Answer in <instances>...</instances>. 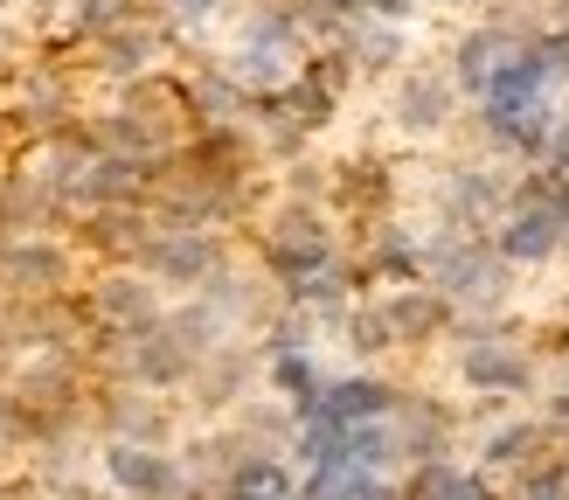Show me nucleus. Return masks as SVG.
I'll use <instances>...</instances> for the list:
<instances>
[{
  "label": "nucleus",
  "instance_id": "39448f33",
  "mask_svg": "<svg viewBox=\"0 0 569 500\" xmlns=\"http://www.w3.org/2000/svg\"><path fill=\"white\" fill-rule=\"evenodd\" d=\"M104 320H132V327H153V286L147 278H104Z\"/></svg>",
  "mask_w": 569,
  "mask_h": 500
},
{
  "label": "nucleus",
  "instance_id": "20e7f679",
  "mask_svg": "<svg viewBox=\"0 0 569 500\" xmlns=\"http://www.w3.org/2000/svg\"><path fill=\"white\" fill-rule=\"evenodd\" d=\"M147 264H153L160 278H202V271L216 264V243H209V237H153V243H147Z\"/></svg>",
  "mask_w": 569,
  "mask_h": 500
},
{
  "label": "nucleus",
  "instance_id": "1a4fd4ad",
  "mask_svg": "<svg viewBox=\"0 0 569 500\" xmlns=\"http://www.w3.org/2000/svg\"><path fill=\"white\" fill-rule=\"evenodd\" d=\"M466 376L472 382H521V361H507V354H466Z\"/></svg>",
  "mask_w": 569,
  "mask_h": 500
},
{
  "label": "nucleus",
  "instance_id": "9d476101",
  "mask_svg": "<svg viewBox=\"0 0 569 500\" xmlns=\"http://www.w3.org/2000/svg\"><path fill=\"white\" fill-rule=\"evenodd\" d=\"M167 8H174L181 21H209V8H216V0H167Z\"/></svg>",
  "mask_w": 569,
  "mask_h": 500
},
{
  "label": "nucleus",
  "instance_id": "423d86ee",
  "mask_svg": "<svg viewBox=\"0 0 569 500\" xmlns=\"http://www.w3.org/2000/svg\"><path fill=\"white\" fill-rule=\"evenodd\" d=\"M8 271L21 278V286H56V278H63V258L42 250V243H21V250H8Z\"/></svg>",
  "mask_w": 569,
  "mask_h": 500
},
{
  "label": "nucleus",
  "instance_id": "0eeeda50",
  "mask_svg": "<svg viewBox=\"0 0 569 500\" xmlns=\"http://www.w3.org/2000/svg\"><path fill=\"white\" fill-rule=\"evenodd\" d=\"M403 119L410 126H438L445 119V91H438V83H423V77L403 83Z\"/></svg>",
  "mask_w": 569,
  "mask_h": 500
},
{
  "label": "nucleus",
  "instance_id": "f257e3e1",
  "mask_svg": "<svg viewBox=\"0 0 569 500\" xmlns=\"http://www.w3.org/2000/svg\"><path fill=\"white\" fill-rule=\"evenodd\" d=\"M104 472H111V487L132 493V500H174L181 493V466L167 452H153V444H111Z\"/></svg>",
  "mask_w": 569,
  "mask_h": 500
},
{
  "label": "nucleus",
  "instance_id": "f03ea898",
  "mask_svg": "<svg viewBox=\"0 0 569 500\" xmlns=\"http://www.w3.org/2000/svg\"><path fill=\"white\" fill-rule=\"evenodd\" d=\"M222 500H299V487H292V472H284L278 459L250 452V459L230 466V480H222Z\"/></svg>",
  "mask_w": 569,
  "mask_h": 500
},
{
  "label": "nucleus",
  "instance_id": "6e6552de",
  "mask_svg": "<svg viewBox=\"0 0 569 500\" xmlns=\"http://www.w3.org/2000/svg\"><path fill=\"white\" fill-rule=\"evenodd\" d=\"M549 237H556V222H549V216H521L515 230H507V250H515V258H542Z\"/></svg>",
  "mask_w": 569,
  "mask_h": 500
},
{
  "label": "nucleus",
  "instance_id": "9b49d317",
  "mask_svg": "<svg viewBox=\"0 0 569 500\" xmlns=\"http://www.w3.org/2000/svg\"><path fill=\"white\" fill-rule=\"evenodd\" d=\"M368 8H376V14H403L410 0H368Z\"/></svg>",
  "mask_w": 569,
  "mask_h": 500
},
{
  "label": "nucleus",
  "instance_id": "7ed1b4c3",
  "mask_svg": "<svg viewBox=\"0 0 569 500\" xmlns=\"http://www.w3.org/2000/svg\"><path fill=\"white\" fill-rule=\"evenodd\" d=\"M403 500H493V487L479 480V472H466V466L423 459V466L410 472V493H403Z\"/></svg>",
  "mask_w": 569,
  "mask_h": 500
}]
</instances>
